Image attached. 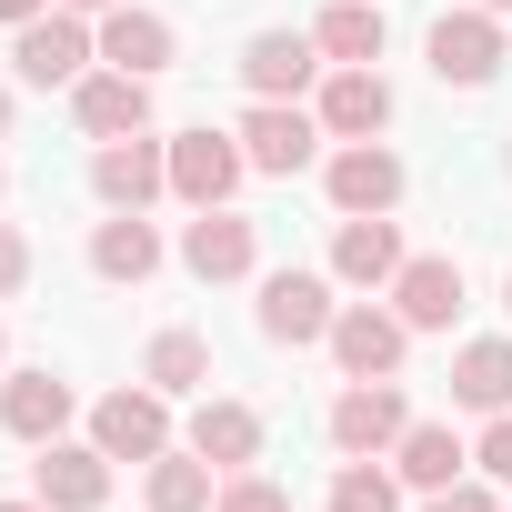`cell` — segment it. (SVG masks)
I'll use <instances>...</instances> for the list:
<instances>
[{"instance_id":"cell-1","label":"cell","mask_w":512,"mask_h":512,"mask_svg":"<svg viewBox=\"0 0 512 512\" xmlns=\"http://www.w3.org/2000/svg\"><path fill=\"white\" fill-rule=\"evenodd\" d=\"M322 141H332L322 111H292V101H251V111H241V161H251V171H272V181L312 171Z\"/></svg>"},{"instance_id":"cell-2","label":"cell","mask_w":512,"mask_h":512,"mask_svg":"<svg viewBox=\"0 0 512 512\" xmlns=\"http://www.w3.org/2000/svg\"><path fill=\"white\" fill-rule=\"evenodd\" d=\"M91 31H81V11H41V21H21L11 31V61H21V81L31 91H71L81 71H91Z\"/></svg>"},{"instance_id":"cell-3","label":"cell","mask_w":512,"mask_h":512,"mask_svg":"<svg viewBox=\"0 0 512 512\" xmlns=\"http://www.w3.org/2000/svg\"><path fill=\"white\" fill-rule=\"evenodd\" d=\"M91 442L111 452V462H161L171 452V392H101L91 402Z\"/></svg>"},{"instance_id":"cell-4","label":"cell","mask_w":512,"mask_h":512,"mask_svg":"<svg viewBox=\"0 0 512 512\" xmlns=\"http://www.w3.org/2000/svg\"><path fill=\"white\" fill-rule=\"evenodd\" d=\"M422 51H432V81H452V91H482V81L502 71V21L482 11V0H472V11H442Z\"/></svg>"},{"instance_id":"cell-5","label":"cell","mask_w":512,"mask_h":512,"mask_svg":"<svg viewBox=\"0 0 512 512\" xmlns=\"http://www.w3.org/2000/svg\"><path fill=\"white\" fill-rule=\"evenodd\" d=\"M402 342H412L402 312H372V302H342V312H332V362H342V382H392V372H402Z\"/></svg>"},{"instance_id":"cell-6","label":"cell","mask_w":512,"mask_h":512,"mask_svg":"<svg viewBox=\"0 0 512 512\" xmlns=\"http://www.w3.org/2000/svg\"><path fill=\"white\" fill-rule=\"evenodd\" d=\"M241 131H181L171 141V191L191 201V211H221L231 191H241Z\"/></svg>"},{"instance_id":"cell-7","label":"cell","mask_w":512,"mask_h":512,"mask_svg":"<svg viewBox=\"0 0 512 512\" xmlns=\"http://www.w3.org/2000/svg\"><path fill=\"white\" fill-rule=\"evenodd\" d=\"M91 191L111 201V211H151L161 191H171V141H101L91 151Z\"/></svg>"},{"instance_id":"cell-8","label":"cell","mask_w":512,"mask_h":512,"mask_svg":"<svg viewBox=\"0 0 512 512\" xmlns=\"http://www.w3.org/2000/svg\"><path fill=\"white\" fill-rule=\"evenodd\" d=\"M71 121L91 141H131V131H151V81L141 71H81L71 81Z\"/></svg>"},{"instance_id":"cell-9","label":"cell","mask_w":512,"mask_h":512,"mask_svg":"<svg viewBox=\"0 0 512 512\" xmlns=\"http://www.w3.org/2000/svg\"><path fill=\"white\" fill-rule=\"evenodd\" d=\"M31 492H41L51 512H101V502H111V452H101V442H41Z\"/></svg>"},{"instance_id":"cell-10","label":"cell","mask_w":512,"mask_h":512,"mask_svg":"<svg viewBox=\"0 0 512 512\" xmlns=\"http://www.w3.org/2000/svg\"><path fill=\"white\" fill-rule=\"evenodd\" d=\"M181 262H191L201 282H251V262H262V231H251L231 201H221V211H191V231H181Z\"/></svg>"},{"instance_id":"cell-11","label":"cell","mask_w":512,"mask_h":512,"mask_svg":"<svg viewBox=\"0 0 512 512\" xmlns=\"http://www.w3.org/2000/svg\"><path fill=\"white\" fill-rule=\"evenodd\" d=\"M332 282L322 272H272L262 282V342H332Z\"/></svg>"},{"instance_id":"cell-12","label":"cell","mask_w":512,"mask_h":512,"mask_svg":"<svg viewBox=\"0 0 512 512\" xmlns=\"http://www.w3.org/2000/svg\"><path fill=\"white\" fill-rule=\"evenodd\" d=\"M392 272H402V231H392V211H362V221L332 231V282H352V292H392Z\"/></svg>"},{"instance_id":"cell-13","label":"cell","mask_w":512,"mask_h":512,"mask_svg":"<svg viewBox=\"0 0 512 512\" xmlns=\"http://www.w3.org/2000/svg\"><path fill=\"white\" fill-rule=\"evenodd\" d=\"M392 201H402V161L382 141H342L332 151V211L362 221V211H392Z\"/></svg>"},{"instance_id":"cell-14","label":"cell","mask_w":512,"mask_h":512,"mask_svg":"<svg viewBox=\"0 0 512 512\" xmlns=\"http://www.w3.org/2000/svg\"><path fill=\"white\" fill-rule=\"evenodd\" d=\"M402 432H412V412H402V392H392V382H352V392L332 402V442H342L352 462H362V452H392Z\"/></svg>"},{"instance_id":"cell-15","label":"cell","mask_w":512,"mask_h":512,"mask_svg":"<svg viewBox=\"0 0 512 512\" xmlns=\"http://www.w3.org/2000/svg\"><path fill=\"white\" fill-rule=\"evenodd\" d=\"M392 312H402L412 332H452V312H462V262H442V251L402 262V272H392Z\"/></svg>"},{"instance_id":"cell-16","label":"cell","mask_w":512,"mask_h":512,"mask_svg":"<svg viewBox=\"0 0 512 512\" xmlns=\"http://www.w3.org/2000/svg\"><path fill=\"white\" fill-rule=\"evenodd\" d=\"M382 121H392V81H382L372 61L322 81V131H332V141H382Z\"/></svg>"},{"instance_id":"cell-17","label":"cell","mask_w":512,"mask_h":512,"mask_svg":"<svg viewBox=\"0 0 512 512\" xmlns=\"http://www.w3.org/2000/svg\"><path fill=\"white\" fill-rule=\"evenodd\" d=\"M312 71H322V41H312V31H262V41L241 51V81H251V101H292Z\"/></svg>"},{"instance_id":"cell-18","label":"cell","mask_w":512,"mask_h":512,"mask_svg":"<svg viewBox=\"0 0 512 512\" xmlns=\"http://www.w3.org/2000/svg\"><path fill=\"white\" fill-rule=\"evenodd\" d=\"M61 422H71V382L61 372H11L0 382V432L11 442H61Z\"/></svg>"},{"instance_id":"cell-19","label":"cell","mask_w":512,"mask_h":512,"mask_svg":"<svg viewBox=\"0 0 512 512\" xmlns=\"http://www.w3.org/2000/svg\"><path fill=\"white\" fill-rule=\"evenodd\" d=\"M101 61L161 81V71H171V21H161V11H131V0H121V11H101Z\"/></svg>"},{"instance_id":"cell-20","label":"cell","mask_w":512,"mask_h":512,"mask_svg":"<svg viewBox=\"0 0 512 512\" xmlns=\"http://www.w3.org/2000/svg\"><path fill=\"white\" fill-rule=\"evenodd\" d=\"M191 452H201L211 472L262 462V412H251V402H201V412H191Z\"/></svg>"},{"instance_id":"cell-21","label":"cell","mask_w":512,"mask_h":512,"mask_svg":"<svg viewBox=\"0 0 512 512\" xmlns=\"http://www.w3.org/2000/svg\"><path fill=\"white\" fill-rule=\"evenodd\" d=\"M91 272H101V282H151V272H161V231H151L141 211H111V221L91 231Z\"/></svg>"},{"instance_id":"cell-22","label":"cell","mask_w":512,"mask_h":512,"mask_svg":"<svg viewBox=\"0 0 512 512\" xmlns=\"http://www.w3.org/2000/svg\"><path fill=\"white\" fill-rule=\"evenodd\" d=\"M452 402L462 412H512V342H462L452 352Z\"/></svg>"},{"instance_id":"cell-23","label":"cell","mask_w":512,"mask_h":512,"mask_svg":"<svg viewBox=\"0 0 512 512\" xmlns=\"http://www.w3.org/2000/svg\"><path fill=\"white\" fill-rule=\"evenodd\" d=\"M312 41H322V61H332V71H362V61H382V0H332Z\"/></svg>"},{"instance_id":"cell-24","label":"cell","mask_w":512,"mask_h":512,"mask_svg":"<svg viewBox=\"0 0 512 512\" xmlns=\"http://www.w3.org/2000/svg\"><path fill=\"white\" fill-rule=\"evenodd\" d=\"M392 452H402V482H412V492H442V482H462V462H472V452L452 442V422H412Z\"/></svg>"},{"instance_id":"cell-25","label":"cell","mask_w":512,"mask_h":512,"mask_svg":"<svg viewBox=\"0 0 512 512\" xmlns=\"http://www.w3.org/2000/svg\"><path fill=\"white\" fill-rule=\"evenodd\" d=\"M141 382H151V392H211V342H201V332H161V342L141 352Z\"/></svg>"},{"instance_id":"cell-26","label":"cell","mask_w":512,"mask_h":512,"mask_svg":"<svg viewBox=\"0 0 512 512\" xmlns=\"http://www.w3.org/2000/svg\"><path fill=\"white\" fill-rule=\"evenodd\" d=\"M151 512H211V462L201 452H161L151 462Z\"/></svg>"},{"instance_id":"cell-27","label":"cell","mask_w":512,"mask_h":512,"mask_svg":"<svg viewBox=\"0 0 512 512\" xmlns=\"http://www.w3.org/2000/svg\"><path fill=\"white\" fill-rule=\"evenodd\" d=\"M332 512H402V482L352 462V472H332Z\"/></svg>"},{"instance_id":"cell-28","label":"cell","mask_w":512,"mask_h":512,"mask_svg":"<svg viewBox=\"0 0 512 512\" xmlns=\"http://www.w3.org/2000/svg\"><path fill=\"white\" fill-rule=\"evenodd\" d=\"M211 512H292V492H282V482H262V472H231V482L211 492Z\"/></svg>"},{"instance_id":"cell-29","label":"cell","mask_w":512,"mask_h":512,"mask_svg":"<svg viewBox=\"0 0 512 512\" xmlns=\"http://www.w3.org/2000/svg\"><path fill=\"white\" fill-rule=\"evenodd\" d=\"M21 282H31V241H21V231H11V221H0V302H11V292H21Z\"/></svg>"},{"instance_id":"cell-30","label":"cell","mask_w":512,"mask_h":512,"mask_svg":"<svg viewBox=\"0 0 512 512\" xmlns=\"http://www.w3.org/2000/svg\"><path fill=\"white\" fill-rule=\"evenodd\" d=\"M492 482H512V412H492V432H482V452H472Z\"/></svg>"},{"instance_id":"cell-31","label":"cell","mask_w":512,"mask_h":512,"mask_svg":"<svg viewBox=\"0 0 512 512\" xmlns=\"http://www.w3.org/2000/svg\"><path fill=\"white\" fill-rule=\"evenodd\" d=\"M422 512H492V492L482 482H442V492H422Z\"/></svg>"},{"instance_id":"cell-32","label":"cell","mask_w":512,"mask_h":512,"mask_svg":"<svg viewBox=\"0 0 512 512\" xmlns=\"http://www.w3.org/2000/svg\"><path fill=\"white\" fill-rule=\"evenodd\" d=\"M41 11H51V0H0V21H11V31H21V21H41Z\"/></svg>"},{"instance_id":"cell-33","label":"cell","mask_w":512,"mask_h":512,"mask_svg":"<svg viewBox=\"0 0 512 512\" xmlns=\"http://www.w3.org/2000/svg\"><path fill=\"white\" fill-rule=\"evenodd\" d=\"M61 11H121V0H61Z\"/></svg>"},{"instance_id":"cell-34","label":"cell","mask_w":512,"mask_h":512,"mask_svg":"<svg viewBox=\"0 0 512 512\" xmlns=\"http://www.w3.org/2000/svg\"><path fill=\"white\" fill-rule=\"evenodd\" d=\"M0 512H51V502H41V492H31V502H0Z\"/></svg>"},{"instance_id":"cell-35","label":"cell","mask_w":512,"mask_h":512,"mask_svg":"<svg viewBox=\"0 0 512 512\" xmlns=\"http://www.w3.org/2000/svg\"><path fill=\"white\" fill-rule=\"evenodd\" d=\"M0 131H11V91H0Z\"/></svg>"},{"instance_id":"cell-36","label":"cell","mask_w":512,"mask_h":512,"mask_svg":"<svg viewBox=\"0 0 512 512\" xmlns=\"http://www.w3.org/2000/svg\"><path fill=\"white\" fill-rule=\"evenodd\" d=\"M482 11H512V0H482Z\"/></svg>"},{"instance_id":"cell-37","label":"cell","mask_w":512,"mask_h":512,"mask_svg":"<svg viewBox=\"0 0 512 512\" xmlns=\"http://www.w3.org/2000/svg\"><path fill=\"white\" fill-rule=\"evenodd\" d=\"M502 312H512V282H502Z\"/></svg>"},{"instance_id":"cell-38","label":"cell","mask_w":512,"mask_h":512,"mask_svg":"<svg viewBox=\"0 0 512 512\" xmlns=\"http://www.w3.org/2000/svg\"><path fill=\"white\" fill-rule=\"evenodd\" d=\"M0 191H11V171H0Z\"/></svg>"}]
</instances>
